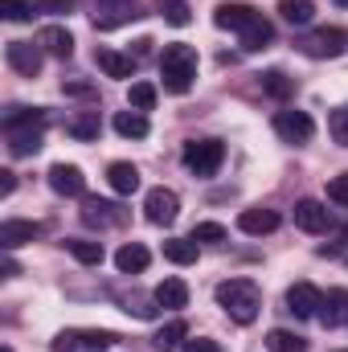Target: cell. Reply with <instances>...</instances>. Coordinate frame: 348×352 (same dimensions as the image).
Wrapping results in <instances>:
<instances>
[{"instance_id":"cell-44","label":"cell","mask_w":348,"mask_h":352,"mask_svg":"<svg viewBox=\"0 0 348 352\" xmlns=\"http://www.w3.org/2000/svg\"><path fill=\"white\" fill-rule=\"evenodd\" d=\"M340 4H348V0H340Z\"/></svg>"},{"instance_id":"cell-35","label":"cell","mask_w":348,"mask_h":352,"mask_svg":"<svg viewBox=\"0 0 348 352\" xmlns=\"http://www.w3.org/2000/svg\"><path fill=\"white\" fill-rule=\"evenodd\" d=\"M193 242H226V226H217V221H197V226H193Z\"/></svg>"},{"instance_id":"cell-10","label":"cell","mask_w":348,"mask_h":352,"mask_svg":"<svg viewBox=\"0 0 348 352\" xmlns=\"http://www.w3.org/2000/svg\"><path fill=\"white\" fill-rule=\"evenodd\" d=\"M111 340V332H62L54 340V352H102Z\"/></svg>"},{"instance_id":"cell-31","label":"cell","mask_w":348,"mask_h":352,"mask_svg":"<svg viewBox=\"0 0 348 352\" xmlns=\"http://www.w3.org/2000/svg\"><path fill=\"white\" fill-rule=\"evenodd\" d=\"M328 131H332V140H336V144H345V148H348V102H345V107H336V111L328 115Z\"/></svg>"},{"instance_id":"cell-6","label":"cell","mask_w":348,"mask_h":352,"mask_svg":"<svg viewBox=\"0 0 348 352\" xmlns=\"http://www.w3.org/2000/svg\"><path fill=\"white\" fill-rule=\"evenodd\" d=\"M345 29H336V25H328V29H316V33H307L303 41H299V50L307 54V58H336L340 50H345Z\"/></svg>"},{"instance_id":"cell-40","label":"cell","mask_w":348,"mask_h":352,"mask_svg":"<svg viewBox=\"0 0 348 352\" xmlns=\"http://www.w3.org/2000/svg\"><path fill=\"white\" fill-rule=\"evenodd\" d=\"M41 4H45L50 12H70V8H74V0H41Z\"/></svg>"},{"instance_id":"cell-29","label":"cell","mask_w":348,"mask_h":352,"mask_svg":"<svg viewBox=\"0 0 348 352\" xmlns=\"http://www.w3.org/2000/svg\"><path fill=\"white\" fill-rule=\"evenodd\" d=\"M270 41H274V25H270L266 16H262L254 29H246V33H242V45H246V50H266Z\"/></svg>"},{"instance_id":"cell-42","label":"cell","mask_w":348,"mask_h":352,"mask_svg":"<svg viewBox=\"0 0 348 352\" xmlns=\"http://www.w3.org/2000/svg\"><path fill=\"white\" fill-rule=\"evenodd\" d=\"M102 4H127V0H102Z\"/></svg>"},{"instance_id":"cell-20","label":"cell","mask_w":348,"mask_h":352,"mask_svg":"<svg viewBox=\"0 0 348 352\" xmlns=\"http://www.w3.org/2000/svg\"><path fill=\"white\" fill-rule=\"evenodd\" d=\"M152 299H156V307L180 311V307L188 303V287H184V278H164V283L152 291Z\"/></svg>"},{"instance_id":"cell-37","label":"cell","mask_w":348,"mask_h":352,"mask_svg":"<svg viewBox=\"0 0 348 352\" xmlns=\"http://www.w3.org/2000/svg\"><path fill=\"white\" fill-rule=\"evenodd\" d=\"M328 197H332L336 205H348V173H340V176L328 180Z\"/></svg>"},{"instance_id":"cell-11","label":"cell","mask_w":348,"mask_h":352,"mask_svg":"<svg viewBox=\"0 0 348 352\" xmlns=\"http://www.w3.org/2000/svg\"><path fill=\"white\" fill-rule=\"evenodd\" d=\"M50 188L58 197H83L87 192V176H83L78 164H54L50 168Z\"/></svg>"},{"instance_id":"cell-3","label":"cell","mask_w":348,"mask_h":352,"mask_svg":"<svg viewBox=\"0 0 348 352\" xmlns=\"http://www.w3.org/2000/svg\"><path fill=\"white\" fill-rule=\"evenodd\" d=\"M226 160V148L221 140H188L184 144V168L197 176H213Z\"/></svg>"},{"instance_id":"cell-13","label":"cell","mask_w":348,"mask_h":352,"mask_svg":"<svg viewBox=\"0 0 348 352\" xmlns=\"http://www.w3.org/2000/svg\"><path fill=\"white\" fill-rule=\"evenodd\" d=\"M320 303H324V295L312 287V283H291L287 287V311H295V316H316L320 311Z\"/></svg>"},{"instance_id":"cell-17","label":"cell","mask_w":348,"mask_h":352,"mask_svg":"<svg viewBox=\"0 0 348 352\" xmlns=\"http://www.w3.org/2000/svg\"><path fill=\"white\" fill-rule=\"evenodd\" d=\"M37 234H41V226H37V221H17V217H8V221L0 226V246H4V250H17V246L33 242Z\"/></svg>"},{"instance_id":"cell-8","label":"cell","mask_w":348,"mask_h":352,"mask_svg":"<svg viewBox=\"0 0 348 352\" xmlns=\"http://www.w3.org/2000/svg\"><path fill=\"white\" fill-rule=\"evenodd\" d=\"M41 45H33V41H8L4 45V58H8V66L17 70V74H25V78H37L41 74Z\"/></svg>"},{"instance_id":"cell-2","label":"cell","mask_w":348,"mask_h":352,"mask_svg":"<svg viewBox=\"0 0 348 352\" xmlns=\"http://www.w3.org/2000/svg\"><path fill=\"white\" fill-rule=\"evenodd\" d=\"M160 78H164V90L188 94L193 78H197V50L184 45V41L164 45V54H160Z\"/></svg>"},{"instance_id":"cell-23","label":"cell","mask_w":348,"mask_h":352,"mask_svg":"<svg viewBox=\"0 0 348 352\" xmlns=\"http://www.w3.org/2000/svg\"><path fill=\"white\" fill-rule=\"evenodd\" d=\"M279 16H283L287 25H312L316 4H312V0H279Z\"/></svg>"},{"instance_id":"cell-32","label":"cell","mask_w":348,"mask_h":352,"mask_svg":"<svg viewBox=\"0 0 348 352\" xmlns=\"http://www.w3.org/2000/svg\"><path fill=\"white\" fill-rule=\"evenodd\" d=\"M0 16L4 21H29L33 16V0H0Z\"/></svg>"},{"instance_id":"cell-30","label":"cell","mask_w":348,"mask_h":352,"mask_svg":"<svg viewBox=\"0 0 348 352\" xmlns=\"http://www.w3.org/2000/svg\"><path fill=\"white\" fill-rule=\"evenodd\" d=\"M127 102H131V111H144V115H148V111L156 107V87H152V82H135L131 94H127Z\"/></svg>"},{"instance_id":"cell-27","label":"cell","mask_w":348,"mask_h":352,"mask_svg":"<svg viewBox=\"0 0 348 352\" xmlns=\"http://www.w3.org/2000/svg\"><path fill=\"white\" fill-rule=\"evenodd\" d=\"M66 250L78 258L83 266H98L102 263V242H87V238H70L66 242Z\"/></svg>"},{"instance_id":"cell-16","label":"cell","mask_w":348,"mask_h":352,"mask_svg":"<svg viewBox=\"0 0 348 352\" xmlns=\"http://www.w3.org/2000/svg\"><path fill=\"white\" fill-rule=\"evenodd\" d=\"M316 320L324 324V328H340V324H348V291H328L324 295V303H320V311H316Z\"/></svg>"},{"instance_id":"cell-39","label":"cell","mask_w":348,"mask_h":352,"mask_svg":"<svg viewBox=\"0 0 348 352\" xmlns=\"http://www.w3.org/2000/svg\"><path fill=\"white\" fill-rule=\"evenodd\" d=\"M12 188H17V173H12V168H4V173H0V197H8Z\"/></svg>"},{"instance_id":"cell-33","label":"cell","mask_w":348,"mask_h":352,"mask_svg":"<svg viewBox=\"0 0 348 352\" xmlns=\"http://www.w3.org/2000/svg\"><path fill=\"white\" fill-rule=\"evenodd\" d=\"M156 4H160V12H164L168 25H176V29L188 25V4H184V0H156Z\"/></svg>"},{"instance_id":"cell-34","label":"cell","mask_w":348,"mask_h":352,"mask_svg":"<svg viewBox=\"0 0 348 352\" xmlns=\"http://www.w3.org/2000/svg\"><path fill=\"white\" fill-rule=\"evenodd\" d=\"M262 87H266V94H274V98H287V94L295 90V82H291L287 74H279V70H270V74H262Z\"/></svg>"},{"instance_id":"cell-22","label":"cell","mask_w":348,"mask_h":352,"mask_svg":"<svg viewBox=\"0 0 348 352\" xmlns=\"http://www.w3.org/2000/svg\"><path fill=\"white\" fill-rule=\"evenodd\" d=\"M115 131L123 140H144L148 135V115L144 111H119L115 115Z\"/></svg>"},{"instance_id":"cell-19","label":"cell","mask_w":348,"mask_h":352,"mask_svg":"<svg viewBox=\"0 0 348 352\" xmlns=\"http://www.w3.org/2000/svg\"><path fill=\"white\" fill-rule=\"evenodd\" d=\"M148 263H152V254H148V246H140V242H127V246H119V254H115L119 274H140V270H148Z\"/></svg>"},{"instance_id":"cell-5","label":"cell","mask_w":348,"mask_h":352,"mask_svg":"<svg viewBox=\"0 0 348 352\" xmlns=\"http://www.w3.org/2000/svg\"><path fill=\"white\" fill-rule=\"evenodd\" d=\"M274 131H279V140H287V144H307V140L316 135V123H312L307 111H279V115H274Z\"/></svg>"},{"instance_id":"cell-25","label":"cell","mask_w":348,"mask_h":352,"mask_svg":"<svg viewBox=\"0 0 348 352\" xmlns=\"http://www.w3.org/2000/svg\"><path fill=\"white\" fill-rule=\"evenodd\" d=\"M164 258L176 266H193L197 263V242L193 238H168L164 242Z\"/></svg>"},{"instance_id":"cell-41","label":"cell","mask_w":348,"mask_h":352,"mask_svg":"<svg viewBox=\"0 0 348 352\" xmlns=\"http://www.w3.org/2000/svg\"><path fill=\"white\" fill-rule=\"evenodd\" d=\"M66 90H70V94H90L87 82H66Z\"/></svg>"},{"instance_id":"cell-24","label":"cell","mask_w":348,"mask_h":352,"mask_svg":"<svg viewBox=\"0 0 348 352\" xmlns=\"http://www.w3.org/2000/svg\"><path fill=\"white\" fill-rule=\"evenodd\" d=\"M266 349L270 352H307V340L295 336V332H287V328H270L266 332Z\"/></svg>"},{"instance_id":"cell-7","label":"cell","mask_w":348,"mask_h":352,"mask_svg":"<svg viewBox=\"0 0 348 352\" xmlns=\"http://www.w3.org/2000/svg\"><path fill=\"white\" fill-rule=\"evenodd\" d=\"M144 213H148V221L152 226H173L176 213H180V197H176L173 188H152L148 197H144Z\"/></svg>"},{"instance_id":"cell-21","label":"cell","mask_w":348,"mask_h":352,"mask_svg":"<svg viewBox=\"0 0 348 352\" xmlns=\"http://www.w3.org/2000/svg\"><path fill=\"white\" fill-rule=\"evenodd\" d=\"M107 180H111V188H115V192L131 197V192L140 188V168H135V164H127V160H115V164L107 168Z\"/></svg>"},{"instance_id":"cell-14","label":"cell","mask_w":348,"mask_h":352,"mask_svg":"<svg viewBox=\"0 0 348 352\" xmlns=\"http://www.w3.org/2000/svg\"><path fill=\"white\" fill-rule=\"evenodd\" d=\"M295 226L307 230V234H324V230L332 226V213H328L320 201H299V205H295Z\"/></svg>"},{"instance_id":"cell-9","label":"cell","mask_w":348,"mask_h":352,"mask_svg":"<svg viewBox=\"0 0 348 352\" xmlns=\"http://www.w3.org/2000/svg\"><path fill=\"white\" fill-rule=\"evenodd\" d=\"M213 21H217V29L246 33V29H254V25L262 21V12L250 8V4H217V8H213Z\"/></svg>"},{"instance_id":"cell-1","label":"cell","mask_w":348,"mask_h":352,"mask_svg":"<svg viewBox=\"0 0 348 352\" xmlns=\"http://www.w3.org/2000/svg\"><path fill=\"white\" fill-rule=\"evenodd\" d=\"M217 307L234 320V324H254L262 307V291L254 278H226L217 283Z\"/></svg>"},{"instance_id":"cell-36","label":"cell","mask_w":348,"mask_h":352,"mask_svg":"<svg viewBox=\"0 0 348 352\" xmlns=\"http://www.w3.org/2000/svg\"><path fill=\"white\" fill-rule=\"evenodd\" d=\"M119 303H123V311H131V316H140V320H152V316H156V307H152L144 295H119Z\"/></svg>"},{"instance_id":"cell-38","label":"cell","mask_w":348,"mask_h":352,"mask_svg":"<svg viewBox=\"0 0 348 352\" xmlns=\"http://www.w3.org/2000/svg\"><path fill=\"white\" fill-rule=\"evenodd\" d=\"M184 352H221L217 340H184Z\"/></svg>"},{"instance_id":"cell-18","label":"cell","mask_w":348,"mask_h":352,"mask_svg":"<svg viewBox=\"0 0 348 352\" xmlns=\"http://www.w3.org/2000/svg\"><path fill=\"white\" fill-rule=\"evenodd\" d=\"M94 62H98V70L107 74V78H131V70H135V62L127 58V54H119V50H94Z\"/></svg>"},{"instance_id":"cell-26","label":"cell","mask_w":348,"mask_h":352,"mask_svg":"<svg viewBox=\"0 0 348 352\" xmlns=\"http://www.w3.org/2000/svg\"><path fill=\"white\" fill-rule=\"evenodd\" d=\"M184 336H188V328H184V320H173V324H164L160 332H156V349L160 352H173V349H184Z\"/></svg>"},{"instance_id":"cell-43","label":"cell","mask_w":348,"mask_h":352,"mask_svg":"<svg viewBox=\"0 0 348 352\" xmlns=\"http://www.w3.org/2000/svg\"><path fill=\"white\" fill-rule=\"evenodd\" d=\"M336 352H348V349H336Z\"/></svg>"},{"instance_id":"cell-12","label":"cell","mask_w":348,"mask_h":352,"mask_svg":"<svg viewBox=\"0 0 348 352\" xmlns=\"http://www.w3.org/2000/svg\"><path fill=\"white\" fill-rule=\"evenodd\" d=\"M37 45H41L50 58H62V62H66V58L74 54V33H70L66 25H45V29L37 33Z\"/></svg>"},{"instance_id":"cell-28","label":"cell","mask_w":348,"mask_h":352,"mask_svg":"<svg viewBox=\"0 0 348 352\" xmlns=\"http://www.w3.org/2000/svg\"><path fill=\"white\" fill-rule=\"evenodd\" d=\"M66 131H70L74 140H98V111H83V115H74V119L66 123Z\"/></svg>"},{"instance_id":"cell-15","label":"cell","mask_w":348,"mask_h":352,"mask_svg":"<svg viewBox=\"0 0 348 352\" xmlns=\"http://www.w3.org/2000/svg\"><path fill=\"white\" fill-rule=\"evenodd\" d=\"M238 230L250 234V238L274 234V230H279V213H274V209H242V213H238Z\"/></svg>"},{"instance_id":"cell-4","label":"cell","mask_w":348,"mask_h":352,"mask_svg":"<svg viewBox=\"0 0 348 352\" xmlns=\"http://www.w3.org/2000/svg\"><path fill=\"white\" fill-rule=\"evenodd\" d=\"M83 221L98 226V230H119V226H127V209L115 205V201H102V197H87L83 201Z\"/></svg>"}]
</instances>
